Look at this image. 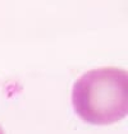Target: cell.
Masks as SVG:
<instances>
[{"mask_svg":"<svg viewBox=\"0 0 128 134\" xmlns=\"http://www.w3.org/2000/svg\"><path fill=\"white\" fill-rule=\"evenodd\" d=\"M74 111L96 125L117 123L128 113V73L118 68H100L85 73L72 92Z\"/></svg>","mask_w":128,"mask_h":134,"instance_id":"6da1fadb","label":"cell"},{"mask_svg":"<svg viewBox=\"0 0 128 134\" xmlns=\"http://www.w3.org/2000/svg\"><path fill=\"white\" fill-rule=\"evenodd\" d=\"M0 134H4V130H3V128L0 126Z\"/></svg>","mask_w":128,"mask_h":134,"instance_id":"7a4b0ae2","label":"cell"}]
</instances>
